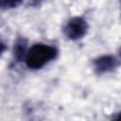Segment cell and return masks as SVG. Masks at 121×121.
Wrapping results in <instances>:
<instances>
[{"instance_id": "5", "label": "cell", "mask_w": 121, "mask_h": 121, "mask_svg": "<svg viewBox=\"0 0 121 121\" xmlns=\"http://www.w3.org/2000/svg\"><path fill=\"white\" fill-rule=\"evenodd\" d=\"M24 0H0V7L3 10L12 9L23 3Z\"/></svg>"}, {"instance_id": "6", "label": "cell", "mask_w": 121, "mask_h": 121, "mask_svg": "<svg viewBox=\"0 0 121 121\" xmlns=\"http://www.w3.org/2000/svg\"><path fill=\"white\" fill-rule=\"evenodd\" d=\"M45 0H30L29 5L31 7H40Z\"/></svg>"}, {"instance_id": "3", "label": "cell", "mask_w": 121, "mask_h": 121, "mask_svg": "<svg viewBox=\"0 0 121 121\" xmlns=\"http://www.w3.org/2000/svg\"><path fill=\"white\" fill-rule=\"evenodd\" d=\"M121 64V58L112 55H102L93 61L94 70L97 75H103L115 70Z\"/></svg>"}, {"instance_id": "7", "label": "cell", "mask_w": 121, "mask_h": 121, "mask_svg": "<svg viewBox=\"0 0 121 121\" xmlns=\"http://www.w3.org/2000/svg\"><path fill=\"white\" fill-rule=\"evenodd\" d=\"M119 58H121V47L119 49Z\"/></svg>"}, {"instance_id": "2", "label": "cell", "mask_w": 121, "mask_h": 121, "mask_svg": "<svg viewBox=\"0 0 121 121\" xmlns=\"http://www.w3.org/2000/svg\"><path fill=\"white\" fill-rule=\"evenodd\" d=\"M89 29L87 21L79 16L71 18L63 26V34L70 41H78L85 37Z\"/></svg>"}, {"instance_id": "1", "label": "cell", "mask_w": 121, "mask_h": 121, "mask_svg": "<svg viewBox=\"0 0 121 121\" xmlns=\"http://www.w3.org/2000/svg\"><path fill=\"white\" fill-rule=\"evenodd\" d=\"M58 55L59 50L56 46L39 43L33 44L27 50L24 61L27 68L31 70H39L54 60Z\"/></svg>"}, {"instance_id": "4", "label": "cell", "mask_w": 121, "mask_h": 121, "mask_svg": "<svg viewBox=\"0 0 121 121\" xmlns=\"http://www.w3.org/2000/svg\"><path fill=\"white\" fill-rule=\"evenodd\" d=\"M27 40L25 37H18L14 43V46H13V52H12V56H13V61L15 63L21 62L23 60H25V58L26 56L27 53Z\"/></svg>"}]
</instances>
